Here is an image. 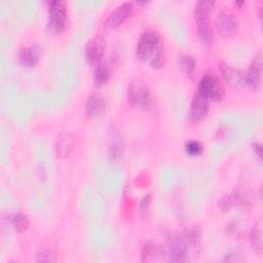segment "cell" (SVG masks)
I'll return each instance as SVG.
<instances>
[{"label": "cell", "mask_w": 263, "mask_h": 263, "mask_svg": "<svg viewBox=\"0 0 263 263\" xmlns=\"http://www.w3.org/2000/svg\"><path fill=\"white\" fill-rule=\"evenodd\" d=\"M240 199L239 197V194L236 193V192H232V193H229L227 195H224L222 196L220 199H219V208L222 212H227L229 211L232 206H234L235 203L238 202V200Z\"/></svg>", "instance_id": "cell-22"}, {"label": "cell", "mask_w": 263, "mask_h": 263, "mask_svg": "<svg viewBox=\"0 0 263 263\" xmlns=\"http://www.w3.org/2000/svg\"><path fill=\"white\" fill-rule=\"evenodd\" d=\"M137 57L153 69H160L165 63L164 46L160 35L154 30H146L137 43Z\"/></svg>", "instance_id": "cell-1"}, {"label": "cell", "mask_w": 263, "mask_h": 263, "mask_svg": "<svg viewBox=\"0 0 263 263\" xmlns=\"http://www.w3.org/2000/svg\"><path fill=\"white\" fill-rule=\"evenodd\" d=\"M214 6L215 1H199L196 3L194 9L196 34L204 45L210 44L214 38V31L211 21V12Z\"/></svg>", "instance_id": "cell-2"}, {"label": "cell", "mask_w": 263, "mask_h": 263, "mask_svg": "<svg viewBox=\"0 0 263 263\" xmlns=\"http://www.w3.org/2000/svg\"><path fill=\"white\" fill-rule=\"evenodd\" d=\"M110 145H109V155L113 160H118L123 154V142L120 135L113 130L110 134Z\"/></svg>", "instance_id": "cell-17"}, {"label": "cell", "mask_w": 263, "mask_h": 263, "mask_svg": "<svg viewBox=\"0 0 263 263\" xmlns=\"http://www.w3.org/2000/svg\"><path fill=\"white\" fill-rule=\"evenodd\" d=\"M112 75V68L109 64L106 63H100L96 66L95 75H93V81L96 86H102L106 84L110 77Z\"/></svg>", "instance_id": "cell-19"}, {"label": "cell", "mask_w": 263, "mask_h": 263, "mask_svg": "<svg viewBox=\"0 0 263 263\" xmlns=\"http://www.w3.org/2000/svg\"><path fill=\"white\" fill-rule=\"evenodd\" d=\"M189 246L184 234L172 235L167 239V257L173 262H184L190 254Z\"/></svg>", "instance_id": "cell-6"}, {"label": "cell", "mask_w": 263, "mask_h": 263, "mask_svg": "<svg viewBox=\"0 0 263 263\" xmlns=\"http://www.w3.org/2000/svg\"><path fill=\"white\" fill-rule=\"evenodd\" d=\"M245 84L253 90L259 91L262 84V53L258 52L252 60L248 73L245 77Z\"/></svg>", "instance_id": "cell-9"}, {"label": "cell", "mask_w": 263, "mask_h": 263, "mask_svg": "<svg viewBox=\"0 0 263 263\" xmlns=\"http://www.w3.org/2000/svg\"><path fill=\"white\" fill-rule=\"evenodd\" d=\"M75 144V138L69 134L64 133L59 136L55 143V152L60 157H67L73 150Z\"/></svg>", "instance_id": "cell-15"}, {"label": "cell", "mask_w": 263, "mask_h": 263, "mask_svg": "<svg viewBox=\"0 0 263 263\" xmlns=\"http://www.w3.org/2000/svg\"><path fill=\"white\" fill-rule=\"evenodd\" d=\"M18 62L24 67H34L40 60V47L37 44L23 46L18 51Z\"/></svg>", "instance_id": "cell-13"}, {"label": "cell", "mask_w": 263, "mask_h": 263, "mask_svg": "<svg viewBox=\"0 0 263 263\" xmlns=\"http://www.w3.org/2000/svg\"><path fill=\"white\" fill-rule=\"evenodd\" d=\"M150 201H151V195H150V194L145 195V196L142 198V200L140 201L138 213H139V216H140L141 218H143V217L146 215V213H147V211H148V209H149Z\"/></svg>", "instance_id": "cell-24"}, {"label": "cell", "mask_w": 263, "mask_h": 263, "mask_svg": "<svg viewBox=\"0 0 263 263\" xmlns=\"http://www.w3.org/2000/svg\"><path fill=\"white\" fill-rule=\"evenodd\" d=\"M11 224H12L13 228L15 229V231H17L20 233H23V232L28 230L29 225H30V221H29V218L26 214L15 213L11 218Z\"/></svg>", "instance_id": "cell-21"}, {"label": "cell", "mask_w": 263, "mask_h": 263, "mask_svg": "<svg viewBox=\"0 0 263 263\" xmlns=\"http://www.w3.org/2000/svg\"><path fill=\"white\" fill-rule=\"evenodd\" d=\"M47 28L51 33L61 34L67 28V3L62 0L47 2Z\"/></svg>", "instance_id": "cell-3"}, {"label": "cell", "mask_w": 263, "mask_h": 263, "mask_svg": "<svg viewBox=\"0 0 263 263\" xmlns=\"http://www.w3.org/2000/svg\"><path fill=\"white\" fill-rule=\"evenodd\" d=\"M105 98L100 93H91L87 97L84 108L89 116H100L106 110Z\"/></svg>", "instance_id": "cell-14"}, {"label": "cell", "mask_w": 263, "mask_h": 263, "mask_svg": "<svg viewBox=\"0 0 263 263\" xmlns=\"http://www.w3.org/2000/svg\"><path fill=\"white\" fill-rule=\"evenodd\" d=\"M185 151L188 155L190 156H199L202 151H203V147L201 145L200 142L195 141V140H189L185 143Z\"/></svg>", "instance_id": "cell-23"}, {"label": "cell", "mask_w": 263, "mask_h": 263, "mask_svg": "<svg viewBox=\"0 0 263 263\" xmlns=\"http://www.w3.org/2000/svg\"><path fill=\"white\" fill-rule=\"evenodd\" d=\"M235 5L241 6V5H243V2H242V1H236V2H235Z\"/></svg>", "instance_id": "cell-27"}, {"label": "cell", "mask_w": 263, "mask_h": 263, "mask_svg": "<svg viewBox=\"0 0 263 263\" xmlns=\"http://www.w3.org/2000/svg\"><path fill=\"white\" fill-rule=\"evenodd\" d=\"M165 255V251L158 246L157 243H154L152 241H149L144 245L141 251V260L144 262L147 261H154L157 260L159 256Z\"/></svg>", "instance_id": "cell-16"}, {"label": "cell", "mask_w": 263, "mask_h": 263, "mask_svg": "<svg viewBox=\"0 0 263 263\" xmlns=\"http://www.w3.org/2000/svg\"><path fill=\"white\" fill-rule=\"evenodd\" d=\"M105 50H106L105 39L100 35L92 37L91 39L88 40V42L85 45L86 62L92 66L99 65L103 60Z\"/></svg>", "instance_id": "cell-10"}, {"label": "cell", "mask_w": 263, "mask_h": 263, "mask_svg": "<svg viewBox=\"0 0 263 263\" xmlns=\"http://www.w3.org/2000/svg\"><path fill=\"white\" fill-rule=\"evenodd\" d=\"M134 13V4L132 2H124L117 6L106 18L104 27L106 30H115L123 25Z\"/></svg>", "instance_id": "cell-7"}, {"label": "cell", "mask_w": 263, "mask_h": 263, "mask_svg": "<svg viewBox=\"0 0 263 263\" xmlns=\"http://www.w3.org/2000/svg\"><path fill=\"white\" fill-rule=\"evenodd\" d=\"M127 101L130 106L139 110H148L152 106L153 98L150 88L140 80H133L127 86Z\"/></svg>", "instance_id": "cell-5"}, {"label": "cell", "mask_w": 263, "mask_h": 263, "mask_svg": "<svg viewBox=\"0 0 263 263\" xmlns=\"http://www.w3.org/2000/svg\"><path fill=\"white\" fill-rule=\"evenodd\" d=\"M52 256V252L47 250V249H41L38 253H37V261H42V262H50V261H54V258H51Z\"/></svg>", "instance_id": "cell-25"}, {"label": "cell", "mask_w": 263, "mask_h": 263, "mask_svg": "<svg viewBox=\"0 0 263 263\" xmlns=\"http://www.w3.org/2000/svg\"><path fill=\"white\" fill-rule=\"evenodd\" d=\"M253 150L255 152V154L257 155V157L259 159H261V156H262V148H261V145L259 143H254L253 144Z\"/></svg>", "instance_id": "cell-26"}, {"label": "cell", "mask_w": 263, "mask_h": 263, "mask_svg": "<svg viewBox=\"0 0 263 263\" xmlns=\"http://www.w3.org/2000/svg\"><path fill=\"white\" fill-rule=\"evenodd\" d=\"M196 92L209 102H220L225 97L224 86L219 77L213 72H206L201 76Z\"/></svg>", "instance_id": "cell-4"}, {"label": "cell", "mask_w": 263, "mask_h": 263, "mask_svg": "<svg viewBox=\"0 0 263 263\" xmlns=\"http://www.w3.org/2000/svg\"><path fill=\"white\" fill-rule=\"evenodd\" d=\"M209 101L201 97L199 93H195L191 104H190V110H189V116L192 121L198 122L202 120L208 112H209Z\"/></svg>", "instance_id": "cell-12"}, {"label": "cell", "mask_w": 263, "mask_h": 263, "mask_svg": "<svg viewBox=\"0 0 263 263\" xmlns=\"http://www.w3.org/2000/svg\"><path fill=\"white\" fill-rule=\"evenodd\" d=\"M219 69L222 74L223 79L226 81L228 85L233 88H241L245 84V76L242 75L241 71L229 66L225 62L219 63Z\"/></svg>", "instance_id": "cell-11"}, {"label": "cell", "mask_w": 263, "mask_h": 263, "mask_svg": "<svg viewBox=\"0 0 263 263\" xmlns=\"http://www.w3.org/2000/svg\"><path fill=\"white\" fill-rule=\"evenodd\" d=\"M216 28L218 33L224 37L234 35L238 30V22L226 7L221 9L216 17Z\"/></svg>", "instance_id": "cell-8"}, {"label": "cell", "mask_w": 263, "mask_h": 263, "mask_svg": "<svg viewBox=\"0 0 263 263\" xmlns=\"http://www.w3.org/2000/svg\"><path fill=\"white\" fill-rule=\"evenodd\" d=\"M179 66L187 76L192 77L196 69V62L192 55L183 54L179 58Z\"/></svg>", "instance_id": "cell-20"}, {"label": "cell", "mask_w": 263, "mask_h": 263, "mask_svg": "<svg viewBox=\"0 0 263 263\" xmlns=\"http://www.w3.org/2000/svg\"><path fill=\"white\" fill-rule=\"evenodd\" d=\"M263 235H262V220L259 219L254 227L251 230L250 234V242L253 248V250L257 254H262L263 250Z\"/></svg>", "instance_id": "cell-18"}]
</instances>
